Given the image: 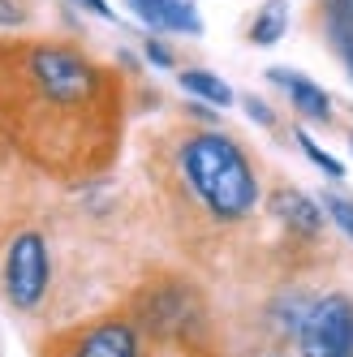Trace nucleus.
<instances>
[{
    "mask_svg": "<svg viewBox=\"0 0 353 357\" xmlns=\"http://www.w3.org/2000/svg\"><path fill=\"white\" fill-rule=\"evenodd\" d=\"M47 275H52L47 241L39 233H17L5 254V297L13 310H35L47 293Z\"/></svg>",
    "mask_w": 353,
    "mask_h": 357,
    "instance_id": "7ed1b4c3",
    "label": "nucleus"
},
{
    "mask_svg": "<svg viewBox=\"0 0 353 357\" xmlns=\"http://www.w3.org/2000/svg\"><path fill=\"white\" fill-rule=\"evenodd\" d=\"M147 61H151V65H160V69H168V65H172V52H168L160 39H151V43H147Z\"/></svg>",
    "mask_w": 353,
    "mask_h": 357,
    "instance_id": "4468645a",
    "label": "nucleus"
},
{
    "mask_svg": "<svg viewBox=\"0 0 353 357\" xmlns=\"http://www.w3.org/2000/svg\"><path fill=\"white\" fill-rule=\"evenodd\" d=\"M241 104H246V112H250V116H255L259 125H276V116H271V108L263 104V99H259V95H246V99H241Z\"/></svg>",
    "mask_w": 353,
    "mask_h": 357,
    "instance_id": "ddd939ff",
    "label": "nucleus"
},
{
    "mask_svg": "<svg viewBox=\"0 0 353 357\" xmlns=\"http://www.w3.org/2000/svg\"><path fill=\"white\" fill-rule=\"evenodd\" d=\"M181 91H186V95H198V99H207L211 108H229V104H233L229 82L216 78L211 69H186V73H181Z\"/></svg>",
    "mask_w": 353,
    "mask_h": 357,
    "instance_id": "9d476101",
    "label": "nucleus"
},
{
    "mask_svg": "<svg viewBox=\"0 0 353 357\" xmlns=\"http://www.w3.org/2000/svg\"><path fill=\"white\" fill-rule=\"evenodd\" d=\"M349 146H353V134H349Z\"/></svg>",
    "mask_w": 353,
    "mask_h": 357,
    "instance_id": "dca6fc26",
    "label": "nucleus"
},
{
    "mask_svg": "<svg viewBox=\"0 0 353 357\" xmlns=\"http://www.w3.org/2000/svg\"><path fill=\"white\" fill-rule=\"evenodd\" d=\"M65 357H138V336L125 319H104L87 336H78V344Z\"/></svg>",
    "mask_w": 353,
    "mask_h": 357,
    "instance_id": "20e7f679",
    "label": "nucleus"
},
{
    "mask_svg": "<svg viewBox=\"0 0 353 357\" xmlns=\"http://www.w3.org/2000/svg\"><path fill=\"white\" fill-rule=\"evenodd\" d=\"M151 31H172V35H198L203 22H198L194 0H125Z\"/></svg>",
    "mask_w": 353,
    "mask_h": 357,
    "instance_id": "39448f33",
    "label": "nucleus"
},
{
    "mask_svg": "<svg viewBox=\"0 0 353 357\" xmlns=\"http://www.w3.org/2000/svg\"><path fill=\"white\" fill-rule=\"evenodd\" d=\"M285 31H289V0H263V9L250 22V43L271 47L285 39Z\"/></svg>",
    "mask_w": 353,
    "mask_h": 357,
    "instance_id": "1a4fd4ad",
    "label": "nucleus"
},
{
    "mask_svg": "<svg viewBox=\"0 0 353 357\" xmlns=\"http://www.w3.org/2000/svg\"><path fill=\"white\" fill-rule=\"evenodd\" d=\"M323 211H327V220H332L340 233L353 241V198H349V194H336V190H327V194H323Z\"/></svg>",
    "mask_w": 353,
    "mask_h": 357,
    "instance_id": "f8f14e48",
    "label": "nucleus"
},
{
    "mask_svg": "<svg viewBox=\"0 0 353 357\" xmlns=\"http://www.w3.org/2000/svg\"><path fill=\"white\" fill-rule=\"evenodd\" d=\"M181 172L194 198L224 224L246 220L259 202V181L250 160L241 155V146L233 138H224L216 130H203L181 142Z\"/></svg>",
    "mask_w": 353,
    "mask_h": 357,
    "instance_id": "f257e3e1",
    "label": "nucleus"
},
{
    "mask_svg": "<svg viewBox=\"0 0 353 357\" xmlns=\"http://www.w3.org/2000/svg\"><path fill=\"white\" fill-rule=\"evenodd\" d=\"M323 31L332 52L340 56V65L353 78V0H323Z\"/></svg>",
    "mask_w": 353,
    "mask_h": 357,
    "instance_id": "6e6552de",
    "label": "nucleus"
},
{
    "mask_svg": "<svg viewBox=\"0 0 353 357\" xmlns=\"http://www.w3.org/2000/svg\"><path fill=\"white\" fill-rule=\"evenodd\" d=\"M78 5H82V9H91L95 17H117V13L108 9V0H78Z\"/></svg>",
    "mask_w": 353,
    "mask_h": 357,
    "instance_id": "2eb2a0df",
    "label": "nucleus"
},
{
    "mask_svg": "<svg viewBox=\"0 0 353 357\" xmlns=\"http://www.w3.org/2000/svg\"><path fill=\"white\" fill-rule=\"evenodd\" d=\"M267 78L280 82V86L289 91L297 116H306V121H315V125H327V121H332V99H327V91H323L319 82H310L306 73H297V69H271Z\"/></svg>",
    "mask_w": 353,
    "mask_h": 357,
    "instance_id": "423d86ee",
    "label": "nucleus"
},
{
    "mask_svg": "<svg viewBox=\"0 0 353 357\" xmlns=\"http://www.w3.org/2000/svg\"><path fill=\"white\" fill-rule=\"evenodd\" d=\"M301 357H353V301L345 293L319 297L297 327Z\"/></svg>",
    "mask_w": 353,
    "mask_h": 357,
    "instance_id": "f03ea898",
    "label": "nucleus"
},
{
    "mask_svg": "<svg viewBox=\"0 0 353 357\" xmlns=\"http://www.w3.org/2000/svg\"><path fill=\"white\" fill-rule=\"evenodd\" d=\"M267 211L280 220L285 228L301 233V237H315L319 228H323V211H319V202H315V198H306L301 190H293V185L276 190V194L267 198Z\"/></svg>",
    "mask_w": 353,
    "mask_h": 357,
    "instance_id": "0eeeda50",
    "label": "nucleus"
},
{
    "mask_svg": "<svg viewBox=\"0 0 353 357\" xmlns=\"http://www.w3.org/2000/svg\"><path fill=\"white\" fill-rule=\"evenodd\" d=\"M297 146L306 151V160H310V164H315L323 176H332V181H340V176H345V164H340L336 155H327V151H323V146H319V142H315L306 130H297Z\"/></svg>",
    "mask_w": 353,
    "mask_h": 357,
    "instance_id": "9b49d317",
    "label": "nucleus"
}]
</instances>
